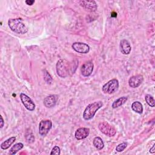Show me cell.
Segmentation results:
<instances>
[{
	"label": "cell",
	"instance_id": "1",
	"mask_svg": "<svg viewBox=\"0 0 155 155\" xmlns=\"http://www.w3.org/2000/svg\"><path fill=\"white\" fill-rule=\"evenodd\" d=\"M8 25L12 31L18 34H25L28 31V28L21 18L10 19Z\"/></svg>",
	"mask_w": 155,
	"mask_h": 155
},
{
	"label": "cell",
	"instance_id": "2",
	"mask_svg": "<svg viewBox=\"0 0 155 155\" xmlns=\"http://www.w3.org/2000/svg\"><path fill=\"white\" fill-rule=\"evenodd\" d=\"M102 105L103 103L101 101H97L90 104L84 110L83 113V118L86 120H90L94 117L96 111L101 108Z\"/></svg>",
	"mask_w": 155,
	"mask_h": 155
},
{
	"label": "cell",
	"instance_id": "3",
	"mask_svg": "<svg viewBox=\"0 0 155 155\" xmlns=\"http://www.w3.org/2000/svg\"><path fill=\"white\" fill-rule=\"evenodd\" d=\"M70 68H69L68 62L65 59H59L56 64V72L58 75L65 78L68 75Z\"/></svg>",
	"mask_w": 155,
	"mask_h": 155
},
{
	"label": "cell",
	"instance_id": "4",
	"mask_svg": "<svg viewBox=\"0 0 155 155\" xmlns=\"http://www.w3.org/2000/svg\"><path fill=\"white\" fill-rule=\"evenodd\" d=\"M119 88V81L116 79H113L105 83L102 88V91L105 94H112L116 92Z\"/></svg>",
	"mask_w": 155,
	"mask_h": 155
},
{
	"label": "cell",
	"instance_id": "5",
	"mask_svg": "<svg viewBox=\"0 0 155 155\" xmlns=\"http://www.w3.org/2000/svg\"><path fill=\"white\" fill-rule=\"evenodd\" d=\"M100 131L108 136H114L116 133V129L107 122H102L98 125Z\"/></svg>",
	"mask_w": 155,
	"mask_h": 155
},
{
	"label": "cell",
	"instance_id": "6",
	"mask_svg": "<svg viewBox=\"0 0 155 155\" xmlns=\"http://www.w3.org/2000/svg\"><path fill=\"white\" fill-rule=\"evenodd\" d=\"M52 127V122L50 120H42L39 124V133L42 136H46Z\"/></svg>",
	"mask_w": 155,
	"mask_h": 155
},
{
	"label": "cell",
	"instance_id": "7",
	"mask_svg": "<svg viewBox=\"0 0 155 155\" xmlns=\"http://www.w3.org/2000/svg\"><path fill=\"white\" fill-rule=\"evenodd\" d=\"M20 99L22 104L24 105L25 108L29 111H33L35 108V104L33 101L29 97L27 94L24 93H21Z\"/></svg>",
	"mask_w": 155,
	"mask_h": 155
},
{
	"label": "cell",
	"instance_id": "8",
	"mask_svg": "<svg viewBox=\"0 0 155 155\" xmlns=\"http://www.w3.org/2000/svg\"><path fill=\"white\" fill-rule=\"evenodd\" d=\"M71 47L76 52L82 53V54H86L88 53L90 51L89 45L84 42H74L72 44Z\"/></svg>",
	"mask_w": 155,
	"mask_h": 155
},
{
	"label": "cell",
	"instance_id": "9",
	"mask_svg": "<svg viewBox=\"0 0 155 155\" xmlns=\"http://www.w3.org/2000/svg\"><path fill=\"white\" fill-rule=\"evenodd\" d=\"M93 68H94L93 63L91 61H88L84 63L82 65L81 68V74L85 77L89 76L92 73L93 71Z\"/></svg>",
	"mask_w": 155,
	"mask_h": 155
},
{
	"label": "cell",
	"instance_id": "10",
	"mask_svg": "<svg viewBox=\"0 0 155 155\" xmlns=\"http://www.w3.org/2000/svg\"><path fill=\"white\" fill-rule=\"evenodd\" d=\"M143 78L142 75L137 74L131 76L128 80V85L130 87L137 88L143 82Z\"/></svg>",
	"mask_w": 155,
	"mask_h": 155
},
{
	"label": "cell",
	"instance_id": "11",
	"mask_svg": "<svg viewBox=\"0 0 155 155\" xmlns=\"http://www.w3.org/2000/svg\"><path fill=\"white\" fill-rule=\"evenodd\" d=\"M58 100V96L56 94H51L45 97L44 99V105L47 108H52L55 106Z\"/></svg>",
	"mask_w": 155,
	"mask_h": 155
},
{
	"label": "cell",
	"instance_id": "12",
	"mask_svg": "<svg viewBox=\"0 0 155 155\" xmlns=\"http://www.w3.org/2000/svg\"><path fill=\"white\" fill-rule=\"evenodd\" d=\"M79 4L81 6L90 12H94L97 8V4L94 1H81Z\"/></svg>",
	"mask_w": 155,
	"mask_h": 155
},
{
	"label": "cell",
	"instance_id": "13",
	"mask_svg": "<svg viewBox=\"0 0 155 155\" xmlns=\"http://www.w3.org/2000/svg\"><path fill=\"white\" fill-rule=\"evenodd\" d=\"M90 133V129L88 128L82 127L78 128L74 134L75 138L78 140H82L85 139Z\"/></svg>",
	"mask_w": 155,
	"mask_h": 155
},
{
	"label": "cell",
	"instance_id": "14",
	"mask_svg": "<svg viewBox=\"0 0 155 155\" xmlns=\"http://www.w3.org/2000/svg\"><path fill=\"white\" fill-rule=\"evenodd\" d=\"M120 50L124 54H128L131 50L130 42L127 39H122L120 42Z\"/></svg>",
	"mask_w": 155,
	"mask_h": 155
},
{
	"label": "cell",
	"instance_id": "15",
	"mask_svg": "<svg viewBox=\"0 0 155 155\" xmlns=\"http://www.w3.org/2000/svg\"><path fill=\"white\" fill-rule=\"evenodd\" d=\"M16 140V137H11L3 142L1 143V148L2 150H7L8 149Z\"/></svg>",
	"mask_w": 155,
	"mask_h": 155
},
{
	"label": "cell",
	"instance_id": "16",
	"mask_svg": "<svg viewBox=\"0 0 155 155\" xmlns=\"http://www.w3.org/2000/svg\"><path fill=\"white\" fill-rule=\"evenodd\" d=\"M127 99H128V97L126 96H122V97H119V99H116V101H114L113 102V103L112 104V106H111L112 108H116L120 107L121 105H122L127 102Z\"/></svg>",
	"mask_w": 155,
	"mask_h": 155
},
{
	"label": "cell",
	"instance_id": "17",
	"mask_svg": "<svg viewBox=\"0 0 155 155\" xmlns=\"http://www.w3.org/2000/svg\"><path fill=\"white\" fill-rule=\"evenodd\" d=\"M132 110L137 113L141 114L143 111V107L142 104L139 101H135L131 104Z\"/></svg>",
	"mask_w": 155,
	"mask_h": 155
},
{
	"label": "cell",
	"instance_id": "18",
	"mask_svg": "<svg viewBox=\"0 0 155 155\" xmlns=\"http://www.w3.org/2000/svg\"><path fill=\"white\" fill-rule=\"evenodd\" d=\"M93 145L94 146V147L99 150H102L104 147V143L103 140H102V139L99 137H96L94 138L93 139Z\"/></svg>",
	"mask_w": 155,
	"mask_h": 155
},
{
	"label": "cell",
	"instance_id": "19",
	"mask_svg": "<svg viewBox=\"0 0 155 155\" xmlns=\"http://www.w3.org/2000/svg\"><path fill=\"white\" fill-rule=\"evenodd\" d=\"M24 147V145L22 143H17L15 144L10 150L9 153L10 154H15L18 151L21 150Z\"/></svg>",
	"mask_w": 155,
	"mask_h": 155
},
{
	"label": "cell",
	"instance_id": "20",
	"mask_svg": "<svg viewBox=\"0 0 155 155\" xmlns=\"http://www.w3.org/2000/svg\"><path fill=\"white\" fill-rule=\"evenodd\" d=\"M44 79L45 82L48 84H50L53 82L52 77L51 76L50 73L45 70H44Z\"/></svg>",
	"mask_w": 155,
	"mask_h": 155
},
{
	"label": "cell",
	"instance_id": "21",
	"mask_svg": "<svg viewBox=\"0 0 155 155\" xmlns=\"http://www.w3.org/2000/svg\"><path fill=\"white\" fill-rule=\"evenodd\" d=\"M145 99L148 105L152 107H154V99L152 96H151L150 94H146Z\"/></svg>",
	"mask_w": 155,
	"mask_h": 155
},
{
	"label": "cell",
	"instance_id": "22",
	"mask_svg": "<svg viewBox=\"0 0 155 155\" xmlns=\"http://www.w3.org/2000/svg\"><path fill=\"white\" fill-rule=\"evenodd\" d=\"M127 146V143L126 142H122L120 144H119L116 147V150L117 152H121L122 151H124L125 148Z\"/></svg>",
	"mask_w": 155,
	"mask_h": 155
},
{
	"label": "cell",
	"instance_id": "23",
	"mask_svg": "<svg viewBox=\"0 0 155 155\" xmlns=\"http://www.w3.org/2000/svg\"><path fill=\"white\" fill-rule=\"evenodd\" d=\"M61 154V149L58 146H55L53 148L51 153H50V154L53 155V154H56V155H59Z\"/></svg>",
	"mask_w": 155,
	"mask_h": 155
},
{
	"label": "cell",
	"instance_id": "24",
	"mask_svg": "<svg viewBox=\"0 0 155 155\" xmlns=\"http://www.w3.org/2000/svg\"><path fill=\"white\" fill-rule=\"evenodd\" d=\"M26 139H27V140L28 142L31 143V142H33L35 140V137H34V136H33V134H31V135H30V134H29L28 136V135H26Z\"/></svg>",
	"mask_w": 155,
	"mask_h": 155
},
{
	"label": "cell",
	"instance_id": "25",
	"mask_svg": "<svg viewBox=\"0 0 155 155\" xmlns=\"http://www.w3.org/2000/svg\"><path fill=\"white\" fill-rule=\"evenodd\" d=\"M25 3L27 5H32L35 3V1L34 0H27V1H25Z\"/></svg>",
	"mask_w": 155,
	"mask_h": 155
},
{
	"label": "cell",
	"instance_id": "26",
	"mask_svg": "<svg viewBox=\"0 0 155 155\" xmlns=\"http://www.w3.org/2000/svg\"><path fill=\"white\" fill-rule=\"evenodd\" d=\"M0 118H1V128H2L4 126V119L2 118V116H0Z\"/></svg>",
	"mask_w": 155,
	"mask_h": 155
},
{
	"label": "cell",
	"instance_id": "27",
	"mask_svg": "<svg viewBox=\"0 0 155 155\" xmlns=\"http://www.w3.org/2000/svg\"><path fill=\"white\" fill-rule=\"evenodd\" d=\"M150 152L151 153H154L155 152V150H154V144L153 145V147L150 149Z\"/></svg>",
	"mask_w": 155,
	"mask_h": 155
}]
</instances>
